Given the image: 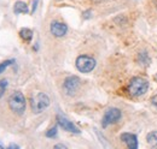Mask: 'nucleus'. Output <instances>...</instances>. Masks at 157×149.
<instances>
[{
  "mask_svg": "<svg viewBox=\"0 0 157 149\" xmlns=\"http://www.w3.org/2000/svg\"><path fill=\"white\" fill-rule=\"evenodd\" d=\"M13 63H15V59H9V60H4L2 63H0V74H4L6 71V69L10 65H12Z\"/></svg>",
  "mask_w": 157,
  "mask_h": 149,
  "instance_id": "14",
  "label": "nucleus"
},
{
  "mask_svg": "<svg viewBox=\"0 0 157 149\" xmlns=\"http://www.w3.org/2000/svg\"><path fill=\"white\" fill-rule=\"evenodd\" d=\"M151 104H152V106L157 110V94L151 97Z\"/></svg>",
  "mask_w": 157,
  "mask_h": 149,
  "instance_id": "18",
  "label": "nucleus"
},
{
  "mask_svg": "<svg viewBox=\"0 0 157 149\" xmlns=\"http://www.w3.org/2000/svg\"><path fill=\"white\" fill-rule=\"evenodd\" d=\"M9 107L10 110L18 114L22 115L25 112V107H27V101H25V96L23 95V93L21 92H13L10 95L9 97Z\"/></svg>",
  "mask_w": 157,
  "mask_h": 149,
  "instance_id": "1",
  "label": "nucleus"
},
{
  "mask_svg": "<svg viewBox=\"0 0 157 149\" xmlns=\"http://www.w3.org/2000/svg\"><path fill=\"white\" fill-rule=\"evenodd\" d=\"M94 4H101V2H105L106 0H92Z\"/></svg>",
  "mask_w": 157,
  "mask_h": 149,
  "instance_id": "22",
  "label": "nucleus"
},
{
  "mask_svg": "<svg viewBox=\"0 0 157 149\" xmlns=\"http://www.w3.org/2000/svg\"><path fill=\"white\" fill-rule=\"evenodd\" d=\"M13 12L16 15H20V13H29V7L28 5L24 2V1H16L15 5H13Z\"/></svg>",
  "mask_w": 157,
  "mask_h": 149,
  "instance_id": "10",
  "label": "nucleus"
},
{
  "mask_svg": "<svg viewBox=\"0 0 157 149\" xmlns=\"http://www.w3.org/2000/svg\"><path fill=\"white\" fill-rule=\"evenodd\" d=\"M7 148L9 149H20V146H17V144H15V143H11Z\"/></svg>",
  "mask_w": 157,
  "mask_h": 149,
  "instance_id": "20",
  "label": "nucleus"
},
{
  "mask_svg": "<svg viewBox=\"0 0 157 149\" xmlns=\"http://www.w3.org/2000/svg\"><path fill=\"white\" fill-rule=\"evenodd\" d=\"M121 141L123 143H126V146L129 149H137L138 148V138L134 133H129V132H123L121 135Z\"/></svg>",
  "mask_w": 157,
  "mask_h": 149,
  "instance_id": "9",
  "label": "nucleus"
},
{
  "mask_svg": "<svg viewBox=\"0 0 157 149\" xmlns=\"http://www.w3.org/2000/svg\"><path fill=\"white\" fill-rule=\"evenodd\" d=\"M122 118V112L116 107H110L109 110L104 113L103 118H101V126L105 129L111 124L117 123L118 120Z\"/></svg>",
  "mask_w": 157,
  "mask_h": 149,
  "instance_id": "6",
  "label": "nucleus"
},
{
  "mask_svg": "<svg viewBox=\"0 0 157 149\" xmlns=\"http://www.w3.org/2000/svg\"><path fill=\"white\" fill-rule=\"evenodd\" d=\"M55 149H67V146H64V144H56Z\"/></svg>",
  "mask_w": 157,
  "mask_h": 149,
  "instance_id": "21",
  "label": "nucleus"
},
{
  "mask_svg": "<svg viewBox=\"0 0 157 149\" xmlns=\"http://www.w3.org/2000/svg\"><path fill=\"white\" fill-rule=\"evenodd\" d=\"M156 79H157V76H156Z\"/></svg>",
  "mask_w": 157,
  "mask_h": 149,
  "instance_id": "24",
  "label": "nucleus"
},
{
  "mask_svg": "<svg viewBox=\"0 0 157 149\" xmlns=\"http://www.w3.org/2000/svg\"><path fill=\"white\" fill-rule=\"evenodd\" d=\"M57 126H53V128H51L50 130L46 131V137H48V138H55L56 136H57Z\"/></svg>",
  "mask_w": 157,
  "mask_h": 149,
  "instance_id": "16",
  "label": "nucleus"
},
{
  "mask_svg": "<svg viewBox=\"0 0 157 149\" xmlns=\"http://www.w3.org/2000/svg\"><path fill=\"white\" fill-rule=\"evenodd\" d=\"M38 4H39V0H33V5H32V13H34L35 11H36V9H38Z\"/></svg>",
  "mask_w": 157,
  "mask_h": 149,
  "instance_id": "17",
  "label": "nucleus"
},
{
  "mask_svg": "<svg viewBox=\"0 0 157 149\" xmlns=\"http://www.w3.org/2000/svg\"><path fill=\"white\" fill-rule=\"evenodd\" d=\"M81 87V79L78 76H68L63 82V90L68 96H74Z\"/></svg>",
  "mask_w": 157,
  "mask_h": 149,
  "instance_id": "5",
  "label": "nucleus"
},
{
  "mask_svg": "<svg viewBox=\"0 0 157 149\" xmlns=\"http://www.w3.org/2000/svg\"><path fill=\"white\" fill-rule=\"evenodd\" d=\"M91 15H92L91 10H87V11H85V12H83V18H85V19L91 18Z\"/></svg>",
  "mask_w": 157,
  "mask_h": 149,
  "instance_id": "19",
  "label": "nucleus"
},
{
  "mask_svg": "<svg viewBox=\"0 0 157 149\" xmlns=\"http://www.w3.org/2000/svg\"><path fill=\"white\" fill-rule=\"evenodd\" d=\"M146 141L147 144L152 148H157V131H151L147 133L146 136Z\"/></svg>",
  "mask_w": 157,
  "mask_h": 149,
  "instance_id": "12",
  "label": "nucleus"
},
{
  "mask_svg": "<svg viewBox=\"0 0 157 149\" xmlns=\"http://www.w3.org/2000/svg\"><path fill=\"white\" fill-rule=\"evenodd\" d=\"M154 6L156 7V10H157V0H154Z\"/></svg>",
  "mask_w": 157,
  "mask_h": 149,
  "instance_id": "23",
  "label": "nucleus"
},
{
  "mask_svg": "<svg viewBox=\"0 0 157 149\" xmlns=\"http://www.w3.org/2000/svg\"><path fill=\"white\" fill-rule=\"evenodd\" d=\"M33 30L32 29H29V28H22L20 30V36L21 38L23 40V41H25V42H30L32 41V38H33Z\"/></svg>",
  "mask_w": 157,
  "mask_h": 149,
  "instance_id": "11",
  "label": "nucleus"
},
{
  "mask_svg": "<svg viewBox=\"0 0 157 149\" xmlns=\"http://www.w3.org/2000/svg\"><path fill=\"white\" fill-rule=\"evenodd\" d=\"M138 61L140 63V65H149L150 64V61H151V59H150V56L149 54L146 53V52H141L139 56H138Z\"/></svg>",
  "mask_w": 157,
  "mask_h": 149,
  "instance_id": "13",
  "label": "nucleus"
},
{
  "mask_svg": "<svg viewBox=\"0 0 157 149\" xmlns=\"http://www.w3.org/2000/svg\"><path fill=\"white\" fill-rule=\"evenodd\" d=\"M96 59L92 58L90 56H86V54H81L76 58L75 60V65H76V69L81 74H90L91 71L94 70L96 67Z\"/></svg>",
  "mask_w": 157,
  "mask_h": 149,
  "instance_id": "4",
  "label": "nucleus"
},
{
  "mask_svg": "<svg viewBox=\"0 0 157 149\" xmlns=\"http://www.w3.org/2000/svg\"><path fill=\"white\" fill-rule=\"evenodd\" d=\"M57 123H58V125L64 131H68V132H71V133H76V135L81 133L80 129H78L73 122H70L69 119H67L65 117H63L60 114L57 115Z\"/></svg>",
  "mask_w": 157,
  "mask_h": 149,
  "instance_id": "7",
  "label": "nucleus"
},
{
  "mask_svg": "<svg viewBox=\"0 0 157 149\" xmlns=\"http://www.w3.org/2000/svg\"><path fill=\"white\" fill-rule=\"evenodd\" d=\"M7 85H9L7 79H2V81H0V97H2V95H4V93H5Z\"/></svg>",
  "mask_w": 157,
  "mask_h": 149,
  "instance_id": "15",
  "label": "nucleus"
},
{
  "mask_svg": "<svg viewBox=\"0 0 157 149\" xmlns=\"http://www.w3.org/2000/svg\"><path fill=\"white\" fill-rule=\"evenodd\" d=\"M50 30L51 34L56 37H63L68 33V25L62 23V22H52L50 25Z\"/></svg>",
  "mask_w": 157,
  "mask_h": 149,
  "instance_id": "8",
  "label": "nucleus"
},
{
  "mask_svg": "<svg viewBox=\"0 0 157 149\" xmlns=\"http://www.w3.org/2000/svg\"><path fill=\"white\" fill-rule=\"evenodd\" d=\"M128 93L134 97H139L149 90V82L143 77H133L128 84Z\"/></svg>",
  "mask_w": 157,
  "mask_h": 149,
  "instance_id": "2",
  "label": "nucleus"
},
{
  "mask_svg": "<svg viewBox=\"0 0 157 149\" xmlns=\"http://www.w3.org/2000/svg\"><path fill=\"white\" fill-rule=\"evenodd\" d=\"M50 104H51V100H50L48 95L46 93H38L30 100L32 111L35 114H39L41 112H44L50 106Z\"/></svg>",
  "mask_w": 157,
  "mask_h": 149,
  "instance_id": "3",
  "label": "nucleus"
}]
</instances>
